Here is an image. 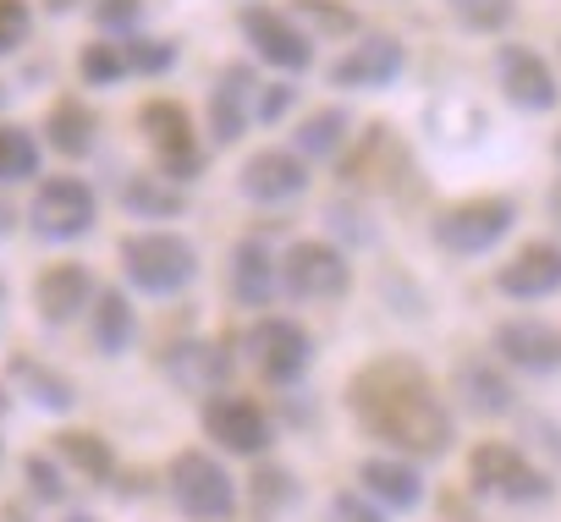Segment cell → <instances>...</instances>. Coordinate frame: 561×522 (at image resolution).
<instances>
[{"instance_id": "1", "label": "cell", "mask_w": 561, "mask_h": 522, "mask_svg": "<svg viewBox=\"0 0 561 522\" xmlns=\"http://www.w3.org/2000/svg\"><path fill=\"white\" fill-rule=\"evenodd\" d=\"M347 413L358 418V429L380 445H397L408 456H446L457 429H451V413L446 402L435 396L430 374L413 363V358H375L364 363L353 380H347Z\"/></svg>"}, {"instance_id": "2", "label": "cell", "mask_w": 561, "mask_h": 522, "mask_svg": "<svg viewBox=\"0 0 561 522\" xmlns=\"http://www.w3.org/2000/svg\"><path fill=\"white\" fill-rule=\"evenodd\" d=\"M122 270H127V281H133L138 292L171 298V292L193 287L198 253H193V242L176 236V231H133V236L122 242Z\"/></svg>"}, {"instance_id": "3", "label": "cell", "mask_w": 561, "mask_h": 522, "mask_svg": "<svg viewBox=\"0 0 561 522\" xmlns=\"http://www.w3.org/2000/svg\"><path fill=\"white\" fill-rule=\"evenodd\" d=\"M468 478H473L479 495H501V500H512V506L550 500V489H556L550 473H539L523 451H512V445H501V440L473 445V456H468Z\"/></svg>"}, {"instance_id": "4", "label": "cell", "mask_w": 561, "mask_h": 522, "mask_svg": "<svg viewBox=\"0 0 561 522\" xmlns=\"http://www.w3.org/2000/svg\"><path fill=\"white\" fill-rule=\"evenodd\" d=\"M280 287L298 303H336V298L353 292V270L325 242H293V253L280 258Z\"/></svg>"}, {"instance_id": "5", "label": "cell", "mask_w": 561, "mask_h": 522, "mask_svg": "<svg viewBox=\"0 0 561 522\" xmlns=\"http://www.w3.org/2000/svg\"><path fill=\"white\" fill-rule=\"evenodd\" d=\"M138 121H144V138H149L160 171H165L171 182H193L198 165H204V149H198V138H193V116H187L176 100H149V105L138 111Z\"/></svg>"}, {"instance_id": "6", "label": "cell", "mask_w": 561, "mask_h": 522, "mask_svg": "<svg viewBox=\"0 0 561 522\" xmlns=\"http://www.w3.org/2000/svg\"><path fill=\"white\" fill-rule=\"evenodd\" d=\"M165 484H171V500H176L187 517H231V506H237L231 473H226L215 456H204V451H182V456L171 462Z\"/></svg>"}, {"instance_id": "7", "label": "cell", "mask_w": 561, "mask_h": 522, "mask_svg": "<svg viewBox=\"0 0 561 522\" xmlns=\"http://www.w3.org/2000/svg\"><path fill=\"white\" fill-rule=\"evenodd\" d=\"M309 358H314V341H309V330L293 325V320H259V325L248 330V363H253L259 380H270V385L304 380Z\"/></svg>"}, {"instance_id": "8", "label": "cell", "mask_w": 561, "mask_h": 522, "mask_svg": "<svg viewBox=\"0 0 561 522\" xmlns=\"http://www.w3.org/2000/svg\"><path fill=\"white\" fill-rule=\"evenodd\" d=\"M512 220H517V209L506 198H468L435 220V242L446 253H484L512 231Z\"/></svg>"}, {"instance_id": "9", "label": "cell", "mask_w": 561, "mask_h": 522, "mask_svg": "<svg viewBox=\"0 0 561 522\" xmlns=\"http://www.w3.org/2000/svg\"><path fill=\"white\" fill-rule=\"evenodd\" d=\"M237 28L248 34V45H253V50H259L270 67H280V72H309L314 45H309V34H304L287 12H270V7H242Z\"/></svg>"}, {"instance_id": "10", "label": "cell", "mask_w": 561, "mask_h": 522, "mask_svg": "<svg viewBox=\"0 0 561 522\" xmlns=\"http://www.w3.org/2000/svg\"><path fill=\"white\" fill-rule=\"evenodd\" d=\"M94 225V193L89 182L78 176H50L39 193H34V231L50 236V242H72Z\"/></svg>"}, {"instance_id": "11", "label": "cell", "mask_w": 561, "mask_h": 522, "mask_svg": "<svg viewBox=\"0 0 561 522\" xmlns=\"http://www.w3.org/2000/svg\"><path fill=\"white\" fill-rule=\"evenodd\" d=\"M204 429H209L215 445H226L237 456H259L270 445V418L248 396H209L204 402Z\"/></svg>"}, {"instance_id": "12", "label": "cell", "mask_w": 561, "mask_h": 522, "mask_svg": "<svg viewBox=\"0 0 561 522\" xmlns=\"http://www.w3.org/2000/svg\"><path fill=\"white\" fill-rule=\"evenodd\" d=\"M495 72H501V94L517 105V111H550L556 105V78L550 67L523 50V45H501L495 50Z\"/></svg>"}, {"instance_id": "13", "label": "cell", "mask_w": 561, "mask_h": 522, "mask_svg": "<svg viewBox=\"0 0 561 522\" xmlns=\"http://www.w3.org/2000/svg\"><path fill=\"white\" fill-rule=\"evenodd\" d=\"M495 352L523 374H556L561 369V330L539 325V320H506L495 330Z\"/></svg>"}, {"instance_id": "14", "label": "cell", "mask_w": 561, "mask_h": 522, "mask_svg": "<svg viewBox=\"0 0 561 522\" xmlns=\"http://www.w3.org/2000/svg\"><path fill=\"white\" fill-rule=\"evenodd\" d=\"M304 187H309V171H304V160L287 154V149H259V154L242 165V193H248L253 204H287V198H298Z\"/></svg>"}, {"instance_id": "15", "label": "cell", "mask_w": 561, "mask_h": 522, "mask_svg": "<svg viewBox=\"0 0 561 522\" xmlns=\"http://www.w3.org/2000/svg\"><path fill=\"white\" fill-rule=\"evenodd\" d=\"M402 61H408L402 45H397L391 34H375V39L353 45V50L331 67V83H336V89H386V83H397Z\"/></svg>"}, {"instance_id": "16", "label": "cell", "mask_w": 561, "mask_h": 522, "mask_svg": "<svg viewBox=\"0 0 561 522\" xmlns=\"http://www.w3.org/2000/svg\"><path fill=\"white\" fill-rule=\"evenodd\" d=\"M495 287L517 303H534V298H550L561 287V247L556 242H528L512 265H501Z\"/></svg>"}, {"instance_id": "17", "label": "cell", "mask_w": 561, "mask_h": 522, "mask_svg": "<svg viewBox=\"0 0 561 522\" xmlns=\"http://www.w3.org/2000/svg\"><path fill=\"white\" fill-rule=\"evenodd\" d=\"M89 298H94L89 265H50V270L39 276V287H34V303H39V314H45L50 325L78 320V314L89 309Z\"/></svg>"}, {"instance_id": "18", "label": "cell", "mask_w": 561, "mask_h": 522, "mask_svg": "<svg viewBox=\"0 0 561 522\" xmlns=\"http://www.w3.org/2000/svg\"><path fill=\"white\" fill-rule=\"evenodd\" d=\"M165 374H171L187 396H209L215 385H226L231 358H226L220 347H209V341H176V347H165Z\"/></svg>"}, {"instance_id": "19", "label": "cell", "mask_w": 561, "mask_h": 522, "mask_svg": "<svg viewBox=\"0 0 561 522\" xmlns=\"http://www.w3.org/2000/svg\"><path fill=\"white\" fill-rule=\"evenodd\" d=\"M253 89H259V83H253V72H248L242 61H231V67L220 72L215 100H209V132H215V143H237V138H242Z\"/></svg>"}, {"instance_id": "20", "label": "cell", "mask_w": 561, "mask_h": 522, "mask_svg": "<svg viewBox=\"0 0 561 522\" xmlns=\"http://www.w3.org/2000/svg\"><path fill=\"white\" fill-rule=\"evenodd\" d=\"M231 298L242 309H264L275 298V265H270L264 242H237V253H231Z\"/></svg>"}, {"instance_id": "21", "label": "cell", "mask_w": 561, "mask_h": 522, "mask_svg": "<svg viewBox=\"0 0 561 522\" xmlns=\"http://www.w3.org/2000/svg\"><path fill=\"white\" fill-rule=\"evenodd\" d=\"M457 396H462V407L468 413H479V418H501V413H512V385L490 369V363H457Z\"/></svg>"}, {"instance_id": "22", "label": "cell", "mask_w": 561, "mask_h": 522, "mask_svg": "<svg viewBox=\"0 0 561 522\" xmlns=\"http://www.w3.org/2000/svg\"><path fill=\"white\" fill-rule=\"evenodd\" d=\"M358 478H364V489H369V495H380V500H386V506H397V511H413V506L424 500V478H419L408 462L369 456Z\"/></svg>"}, {"instance_id": "23", "label": "cell", "mask_w": 561, "mask_h": 522, "mask_svg": "<svg viewBox=\"0 0 561 522\" xmlns=\"http://www.w3.org/2000/svg\"><path fill=\"white\" fill-rule=\"evenodd\" d=\"M133 336H138L133 303H127L122 292H100V303H94V347H100L105 358H116V352L133 347Z\"/></svg>"}, {"instance_id": "24", "label": "cell", "mask_w": 561, "mask_h": 522, "mask_svg": "<svg viewBox=\"0 0 561 522\" xmlns=\"http://www.w3.org/2000/svg\"><path fill=\"white\" fill-rule=\"evenodd\" d=\"M45 132H50V143L61 149V154H89L94 149V111L83 105V100H56V111H50V121H45Z\"/></svg>"}, {"instance_id": "25", "label": "cell", "mask_w": 561, "mask_h": 522, "mask_svg": "<svg viewBox=\"0 0 561 522\" xmlns=\"http://www.w3.org/2000/svg\"><path fill=\"white\" fill-rule=\"evenodd\" d=\"M122 204H127L133 214L171 220V214H182V187H171V182H160V176H127V182H122Z\"/></svg>"}, {"instance_id": "26", "label": "cell", "mask_w": 561, "mask_h": 522, "mask_svg": "<svg viewBox=\"0 0 561 522\" xmlns=\"http://www.w3.org/2000/svg\"><path fill=\"white\" fill-rule=\"evenodd\" d=\"M12 380L39 402V407H50V413H67L72 402H78V391H72V380H61V374H50L45 363H28V358H12Z\"/></svg>"}, {"instance_id": "27", "label": "cell", "mask_w": 561, "mask_h": 522, "mask_svg": "<svg viewBox=\"0 0 561 522\" xmlns=\"http://www.w3.org/2000/svg\"><path fill=\"white\" fill-rule=\"evenodd\" d=\"M56 451H61V462H72V467L89 473V478H111V473H116L111 445H105L100 434H89V429H67V434H56Z\"/></svg>"}, {"instance_id": "28", "label": "cell", "mask_w": 561, "mask_h": 522, "mask_svg": "<svg viewBox=\"0 0 561 522\" xmlns=\"http://www.w3.org/2000/svg\"><path fill=\"white\" fill-rule=\"evenodd\" d=\"M39 176V143L23 127H0V182H28Z\"/></svg>"}, {"instance_id": "29", "label": "cell", "mask_w": 561, "mask_h": 522, "mask_svg": "<svg viewBox=\"0 0 561 522\" xmlns=\"http://www.w3.org/2000/svg\"><path fill=\"white\" fill-rule=\"evenodd\" d=\"M342 143H347V111H336V105H331V111H314V116L298 127V149H304V154H320V160H325V154H336Z\"/></svg>"}, {"instance_id": "30", "label": "cell", "mask_w": 561, "mask_h": 522, "mask_svg": "<svg viewBox=\"0 0 561 522\" xmlns=\"http://www.w3.org/2000/svg\"><path fill=\"white\" fill-rule=\"evenodd\" d=\"M287 18L309 23L320 39H342V34L358 28V18H353L347 7H336V0H293V12H287Z\"/></svg>"}, {"instance_id": "31", "label": "cell", "mask_w": 561, "mask_h": 522, "mask_svg": "<svg viewBox=\"0 0 561 522\" xmlns=\"http://www.w3.org/2000/svg\"><path fill=\"white\" fill-rule=\"evenodd\" d=\"M457 12V23H468L473 34H495L512 23V0H446Z\"/></svg>"}, {"instance_id": "32", "label": "cell", "mask_w": 561, "mask_h": 522, "mask_svg": "<svg viewBox=\"0 0 561 522\" xmlns=\"http://www.w3.org/2000/svg\"><path fill=\"white\" fill-rule=\"evenodd\" d=\"M280 500H298V478L280 473V467H264V473L253 478V506H259V511H275Z\"/></svg>"}, {"instance_id": "33", "label": "cell", "mask_w": 561, "mask_h": 522, "mask_svg": "<svg viewBox=\"0 0 561 522\" xmlns=\"http://www.w3.org/2000/svg\"><path fill=\"white\" fill-rule=\"evenodd\" d=\"M122 56H127V72H171V61H176V50L171 45H154V39H127L122 45Z\"/></svg>"}, {"instance_id": "34", "label": "cell", "mask_w": 561, "mask_h": 522, "mask_svg": "<svg viewBox=\"0 0 561 522\" xmlns=\"http://www.w3.org/2000/svg\"><path fill=\"white\" fill-rule=\"evenodd\" d=\"M122 72H127L122 45H89V50H83V78H89V83H116Z\"/></svg>"}, {"instance_id": "35", "label": "cell", "mask_w": 561, "mask_h": 522, "mask_svg": "<svg viewBox=\"0 0 561 522\" xmlns=\"http://www.w3.org/2000/svg\"><path fill=\"white\" fill-rule=\"evenodd\" d=\"M28 39V7L23 0H0V56H12Z\"/></svg>"}, {"instance_id": "36", "label": "cell", "mask_w": 561, "mask_h": 522, "mask_svg": "<svg viewBox=\"0 0 561 522\" xmlns=\"http://www.w3.org/2000/svg\"><path fill=\"white\" fill-rule=\"evenodd\" d=\"M325 522H386V517H380L364 495H336L331 511H325Z\"/></svg>"}, {"instance_id": "37", "label": "cell", "mask_w": 561, "mask_h": 522, "mask_svg": "<svg viewBox=\"0 0 561 522\" xmlns=\"http://www.w3.org/2000/svg\"><path fill=\"white\" fill-rule=\"evenodd\" d=\"M28 484H34V495H39V500H61V473H56V462L28 456Z\"/></svg>"}, {"instance_id": "38", "label": "cell", "mask_w": 561, "mask_h": 522, "mask_svg": "<svg viewBox=\"0 0 561 522\" xmlns=\"http://www.w3.org/2000/svg\"><path fill=\"white\" fill-rule=\"evenodd\" d=\"M293 83H264V100H259V121H280L287 116V105H293Z\"/></svg>"}, {"instance_id": "39", "label": "cell", "mask_w": 561, "mask_h": 522, "mask_svg": "<svg viewBox=\"0 0 561 522\" xmlns=\"http://www.w3.org/2000/svg\"><path fill=\"white\" fill-rule=\"evenodd\" d=\"M138 12H144L138 0H100V23H105V28H133Z\"/></svg>"}, {"instance_id": "40", "label": "cell", "mask_w": 561, "mask_h": 522, "mask_svg": "<svg viewBox=\"0 0 561 522\" xmlns=\"http://www.w3.org/2000/svg\"><path fill=\"white\" fill-rule=\"evenodd\" d=\"M550 214H556V225H561V182L550 187Z\"/></svg>"}, {"instance_id": "41", "label": "cell", "mask_w": 561, "mask_h": 522, "mask_svg": "<svg viewBox=\"0 0 561 522\" xmlns=\"http://www.w3.org/2000/svg\"><path fill=\"white\" fill-rule=\"evenodd\" d=\"M72 522H94V517H72Z\"/></svg>"}, {"instance_id": "42", "label": "cell", "mask_w": 561, "mask_h": 522, "mask_svg": "<svg viewBox=\"0 0 561 522\" xmlns=\"http://www.w3.org/2000/svg\"><path fill=\"white\" fill-rule=\"evenodd\" d=\"M556 154H561V138H556Z\"/></svg>"}]
</instances>
